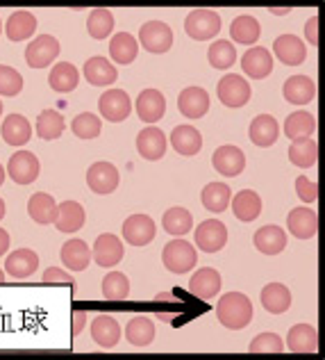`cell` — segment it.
<instances>
[{
	"label": "cell",
	"mask_w": 325,
	"mask_h": 360,
	"mask_svg": "<svg viewBox=\"0 0 325 360\" xmlns=\"http://www.w3.org/2000/svg\"><path fill=\"white\" fill-rule=\"evenodd\" d=\"M23 89V78L21 73L12 66L0 64V96H16Z\"/></svg>",
	"instance_id": "obj_50"
},
{
	"label": "cell",
	"mask_w": 325,
	"mask_h": 360,
	"mask_svg": "<svg viewBox=\"0 0 325 360\" xmlns=\"http://www.w3.org/2000/svg\"><path fill=\"white\" fill-rule=\"evenodd\" d=\"M262 306L273 315H282L291 306V292L282 283H269L262 290Z\"/></svg>",
	"instance_id": "obj_37"
},
{
	"label": "cell",
	"mask_w": 325,
	"mask_h": 360,
	"mask_svg": "<svg viewBox=\"0 0 325 360\" xmlns=\"http://www.w3.org/2000/svg\"><path fill=\"white\" fill-rule=\"evenodd\" d=\"M171 146H173L180 155H196L203 148V137L194 126H178L171 132Z\"/></svg>",
	"instance_id": "obj_32"
},
{
	"label": "cell",
	"mask_w": 325,
	"mask_h": 360,
	"mask_svg": "<svg viewBox=\"0 0 325 360\" xmlns=\"http://www.w3.org/2000/svg\"><path fill=\"white\" fill-rule=\"evenodd\" d=\"M178 110L187 119H200L209 112V94L203 87H189L178 96Z\"/></svg>",
	"instance_id": "obj_20"
},
{
	"label": "cell",
	"mask_w": 325,
	"mask_h": 360,
	"mask_svg": "<svg viewBox=\"0 0 325 360\" xmlns=\"http://www.w3.org/2000/svg\"><path fill=\"white\" fill-rule=\"evenodd\" d=\"M60 41L51 34H39L37 39L25 49V62L32 69H46L48 64L57 60L60 55Z\"/></svg>",
	"instance_id": "obj_6"
},
{
	"label": "cell",
	"mask_w": 325,
	"mask_h": 360,
	"mask_svg": "<svg viewBox=\"0 0 325 360\" xmlns=\"http://www.w3.org/2000/svg\"><path fill=\"white\" fill-rule=\"evenodd\" d=\"M273 51H275V58L286 66H298L307 60L305 44L296 34H280L278 39L273 41Z\"/></svg>",
	"instance_id": "obj_18"
},
{
	"label": "cell",
	"mask_w": 325,
	"mask_h": 360,
	"mask_svg": "<svg viewBox=\"0 0 325 360\" xmlns=\"http://www.w3.org/2000/svg\"><path fill=\"white\" fill-rule=\"evenodd\" d=\"M230 198L232 192L225 183H209L200 194V201L209 212H225L227 205H230Z\"/></svg>",
	"instance_id": "obj_42"
},
{
	"label": "cell",
	"mask_w": 325,
	"mask_h": 360,
	"mask_svg": "<svg viewBox=\"0 0 325 360\" xmlns=\"http://www.w3.org/2000/svg\"><path fill=\"white\" fill-rule=\"evenodd\" d=\"M80 82V71L75 69L71 62H60L48 75V84L51 89H55L57 94H69L78 87Z\"/></svg>",
	"instance_id": "obj_34"
},
{
	"label": "cell",
	"mask_w": 325,
	"mask_h": 360,
	"mask_svg": "<svg viewBox=\"0 0 325 360\" xmlns=\"http://www.w3.org/2000/svg\"><path fill=\"white\" fill-rule=\"evenodd\" d=\"M114 23H117V18L110 12V9H93V12L87 16V30L93 39H105V37H110L112 30H114Z\"/></svg>",
	"instance_id": "obj_45"
},
{
	"label": "cell",
	"mask_w": 325,
	"mask_h": 360,
	"mask_svg": "<svg viewBox=\"0 0 325 360\" xmlns=\"http://www.w3.org/2000/svg\"><path fill=\"white\" fill-rule=\"evenodd\" d=\"M84 324H87V315H84L82 310H78V312H73V335H80L82 333V328H84Z\"/></svg>",
	"instance_id": "obj_54"
},
{
	"label": "cell",
	"mask_w": 325,
	"mask_h": 360,
	"mask_svg": "<svg viewBox=\"0 0 325 360\" xmlns=\"http://www.w3.org/2000/svg\"><path fill=\"white\" fill-rule=\"evenodd\" d=\"M280 135V123L275 117L271 115H260L255 117L251 123V141L255 146H262V148H269L278 141Z\"/></svg>",
	"instance_id": "obj_26"
},
{
	"label": "cell",
	"mask_w": 325,
	"mask_h": 360,
	"mask_svg": "<svg viewBox=\"0 0 325 360\" xmlns=\"http://www.w3.org/2000/svg\"><path fill=\"white\" fill-rule=\"evenodd\" d=\"M0 117H3V103H0Z\"/></svg>",
	"instance_id": "obj_60"
},
{
	"label": "cell",
	"mask_w": 325,
	"mask_h": 360,
	"mask_svg": "<svg viewBox=\"0 0 325 360\" xmlns=\"http://www.w3.org/2000/svg\"><path fill=\"white\" fill-rule=\"evenodd\" d=\"M102 295L110 301H123L130 295V281L126 274L121 271H110L107 276L102 278Z\"/></svg>",
	"instance_id": "obj_47"
},
{
	"label": "cell",
	"mask_w": 325,
	"mask_h": 360,
	"mask_svg": "<svg viewBox=\"0 0 325 360\" xmlns=\"http://www.w3.org/2000/svg\"><path fill=\"white\" fill-rule=\"evenodd\" d=\"M126 338L132 347H148L155 340V324L148 317H135L126 326Z\"/></svg>",
	"instance_id": "obj_43"
},
{
	"label": "cell",
	"mask_w": 325,
	"mask_h": 360,
	"mask_svg": "<svg viewBox=\"0 0 325 360\" xmlns=\"http://www.w3.org/2000/svg\"><path fill=\"white\" fill-rule=\"evenodd\" d=\"M289 160L300 169H310L317 167L319 160V144L312 137H303V139H293L289 146Z\"/></svg>",
	"instance_id": "obj_36"
},
{
	"label": "cell",
	"mask_w": 325,
	"mask_h": 360,
	"mask_svg": "<svg viewBox=\"0 0 325 360\" xmlns=\"http://www.w3.org/2000/svg\"><path fill=\"white\" fill-rule=\"evenodd\" d=\"M286 226L293 238L298 240H312L319 233V214L312 207H293L286 217Z\"/></svg>",
	"instance_id": "obj_13"
},
{
	"label": "cell",
	"mask_w": 325,
	"mask_h": 360,
	"mask_svg": "<svg viewBox=\"0 0 325 360\" xmlns=\"http://www.w3.org/2000/svg\"><path fill=\"white\" fill-rule=\"evenodd\" d=\"M37 269H39V255L32 249H18L14 253H9L5 260V271L16 281L30 278Z\"/></svg>",
	"instance_id": "obj_15"
},
{
	"label": "cell",
	"mask_w": 325,
	"mask_h": 360,
	"mask_svg": "<svg viewBox=\"0 0 325 360\" xmlns=\"http://www.w3.org/2000/svg\"><path fill=\"white\" fill-rule=\"evenodd\" d=\"M0 135L9 146H23L32 137V126L23 115H9L0 126Z\"/></svg>",
	"instance_id": "obj_25"
},
{
	"label": "cell",
	"mask_w": 325,
	"mask_h": 360,
	"mask_svg": "<svg viewBox=\"0 0 325 360\" xmlns=\"http://www.w3.org/2000/svg\"><path fill=\"white\" fill-rule=\"evenodd\" d=\"M5 212H7V207H5V201H3V198H0V219H3V217H5Z\"/></svg>",
	"instance_id": "obj_57"
},
{
	"label": "cell",
	"mask_w": 325,
	"mask_h": 360,
	"mask_svg": "<svg viewBox=\"0 0 325 360\" xmlns=\"http://www.w3.org/2000/svg\"><path fill=\"white\" fill-rule=\"evenodd\" d=\"M98 110L107 121L121 123V121H126L130 117L132 101L123 89H107L98 101Z\"/></svg>",
	"instance_id": "obj_8"
},
{
	"label": "cell",
	"mask_w": 325,
	"mask_h": 360,
	"mask_svg": "<svg viewBox=\"0 0 325 360\" xmlns=\"http://www.w3.org/2000/svg\"><path fill=\"white\" fill-rule=\"evenodd\" d=\"M293 354H314L319 349V330L312 324H298L289 330L286 335V345Z\"/></svg>",
	"instance_id": "obj_21"
},
{
	"label": "cell",
	"mask_w": 325,
	"mask_h": 360,
	"mask_svg": "<svg viewBox=\"0 0 325 360\" xmlns=\"http://www.w3.org/2000/svg\"><path fill=\"white\" fill-rule=\"evenodd\" d=\"M166 135L155 126L143 128L137 135V150L146 160H161L166 153Z\"/></svg>",
	"instance_id": "obj_19"
},
{
	"label": "cell",
	"mask_w": 325,
	"mask_h": 360,
	"mask_svg": "<svg viewBox=\"0 0 325 360\" xmlns=\"http://www.w3.org/2000/svg\"><path fill=\"white\" fill-rule=\"evenodd\" d=\"M207 58H209V64H212L214 69L225 71V69H230V66L237 62V51H234L232 41L218 39V41H214L212 46H209Z\"/></svg>",
	"instance_id": "obj_46"
},
{
	"label": "cell",
	"mask_w": 325,
	"mask_h": 360,
	"mask_svg": "<svg viewBox=\"0 0 325 360\" xmlns=\"http://www.w3.org/2000/svg\"><path fill=\"white\" fill-rule=\"evenodd\" d=\"M5 183V169H3V165H0V185Z\"/></svg>",
	"instance_id": "obj_58"
},
{
	"label": "cell",
	"mask_w": 325,
	"mask_h": 360,
	"mask_svg": "<svg viewBox=\"0 0 325 360\" xmlns=\"http://www.w3.org/2000/svg\"><path fill=\"white\" fill-rule=\"evenodd\" d=\"M87 214H84V207L78 201H62L57 205V214H55V226L60 233H78Z\"/></svg>",
	"instance_id": "obj_22"
},
{
	"label": "cell",
	"mask_w": 325,
	"mask_h": 360,
	"mask_svg": "<svg viewBox=\"0 0 325 360\" xmlns=\"http://www.w3.org/2000/svg\"><path fill=\"white\" fill-rule=\"evenodd\" d=\"M230 34H232L234 41L251 46V44H255L262 37V25H260V21H257L255 16L241 14V16H237L234 21H232Z\"/></svg>",
	"instance_id": "obj_40"
},
{
	"label": "cell",
	"mask_w": 325,
	"mask_h": 360,
	"mask_svg": "<svg viewBox=\"0 0 325 360\" xmlns=\"http://www.w3.org/2000/svg\"><path fill=\"white\" fill-rule=\"evenodd\" d=\"M241 69L248 78L262 80L266 75H271V71H273V55L266 49H262V46L246 51L241 58Z\"/></svg>",
	"instance_id": "obj_23"
},
{
	"label": "cell",
	"mask_w": 325,
	"mask_h": 360,
	"mask_svg": "<svg viewBox=\"0 0 325 360\" xmlns=\"http://www.w3.org/2000/svg\"><path fill=\"white\" fill-rule=\"evenodd\" d=\"M9 249V233L5 229H0V255L7 253Z\"/></svg>",
	"instance_id": "obj_55"
},
{
	"label": "cell",
	"mask_w": 325,
	"mask_h": 360,
	"mask_svg": "<svg viewBox=\"0 0 325 360\" xmlns=\"http://www.w3.org/2000/svg\"><path fill=\"white\" fill-rule=\"evenodd\" d=\"M216 317L221 326L230 330H241L251 324L253 319V303L241 292H227L221 297L216 306Z\"/></svg>",
	"instance_id": "obj_1"
},
{
	"label": "cell",
	"mask_w": 325,
	"mask_h": 360,
	"mask_svg": "<svg viewBox=\"0 0 325 360\" xmlns=\"http://www.w3.org/2000/svg\"><path fill=\"white\" fill-rule=\"evenodd\" d=\"M305 37L312 46H319V16H312L305 25Z\"/></svg>",
	"instance_id": "obj_53"
},
{
	"label": "cell",
	"mask_w": 325,
	"mask_h": 360,
	"mask_svg": "<svg viewBox=\"0 0 325 360\" xmlns=\"http://www.w3.org/2000/svg\"><path fill=\"white\" fill-rule=\"evenodd\" d=\"M62 262L71 271H84L91 262V249L84 240H69L62 246Z\"/></svg>",
	"instance_id": "obj_31"
},
{
	"label": "cell",
	"mask_w": 325,
	"mask_h": 360,
	"mask_svg": "<svg viewBox=\"0 0 325 360\" xmlns=\"http://www.w3.org/2000/svg\"><path fill=\"white\" fill-rule=\"evenodd\" d=\"M289 12H291L289 7H286V9H275V7H273V9H271V14H289Z\"/></svg>",
	"instance_id": "obj_56"
},
{
	"label": "cell",
	"mask_w": 325,
	"mask_h": 360,
	"mask_svg": "<svg viewBox=\"0 0 325 360\" xmlns=\"http://www.w3.org/2000/svg\"><path fill=\"white\" fill-rule=\"evenodd\" d=\"M257 251L266 253V255H278L284 251L286 246V233L280 229V226H264L255 233L253 238Z\"/></svg>",
	"instance_id": "obj_33"
},
{
	"label": "cell",
	"mask_w": 325,
	"mask_h": 360,
	"mask_svg": "<svg viewBox=\"0 0 325 360\" xmlns=\"http://www.w3.org/2000/svg\"><path fill=\"white\" fill-rule=\"evenodd\" d=\"M314 132H317V117L305 110L293 112V115H289L284 121V135L291 141L303 139V137H312Z\"/></svg>",
	"instance_id": "obj_35"
},
{
	"label": "cell",
	"mask_w": 325,
	"mask_h": 360,
	"mask_svg": "<svg viewBox=\"0 0 325 360\" xmlns=\"http://www.w3.org/2000/svg\"><path fill=\"white\" fill-rule=\"evenodd\" d=\"M91 338H93V342L102 347V349H114L119 345V340H121V326H119V321L110 317V315H100V317H95L93 319V324H91Z\"/></svg>",
	"instance_id": "obj_28"
},
{
	"label": "cell",
	"mask_w": 325,
	"mask_h": 360,
	"mask_svg": "<svg viewBox=\"0 0 325 360\" xmlns=\"http://www.w3.org/2000/svg\"><path fill=\"white\" fill-rule=\"evenodd\" d=\"M135 110L143 123H157L166 112V98L157 89H143L135 103Z\"/></svg>",
	"instance_id": "obj_14"
},
{
	"label": "cell",
	"mask_w": 325,
	"mask_h": 360,
	"mask_svg": "<svg viewBox=\"0 0 325 360\" xmlns=\"http://www.w3.org/2000/svg\"><path fill=\"white\" fill-rule=\"evenodd\" d=\"M37 32V18L27 9H18L7 18L5 34L9 41H25Z\"/></svg>",
	"instance_id": "obj_29"
},
{
	"label": "cell",
	"mask_w": 325,
	"mask_h": 360,
	"mask_svg": "<svg viewBox=\"0 0 325 360\" xmlns=\"http://www.w3.org/2000/svg\"><path fill=\"white\" fill-rule=\"evenodd\" d=\"M41 172V165L37 160L34 153L30 150H18L12 158H9V165H7V174L12 176L14 183L18 185H30L39 178Z\"/></svg>",
	"instance_id": "obj_7"
},
{
	"label": "cell",
	"mask_w": 325,
	"mask_h": 360,
	"mask_svg": "<svg viewBox=\"0 0 325 360\" xmlns=\"http://www.w3.org/2000/svg\"><path fill=\"white\" fill-rule=\"evenodd\" d=\"M64 117L57 110H44L39 119H37V135L46 141H53L57 137H62L64 132Z\"/></svg>",
	"instance_id": "obj_44"
},
{
	"label": "cell",
	"mask_w": 325,
	"mask_h": 360,
	"mask_svg": "<svg viewBox=\"0 0 325 360\" xmlns=\"http://www.w3.org/2000/svg\"><path fill=\"white\" fill-rule=\"evenodd\" d=\"M161 226H164V231L168 235H173V238H183V235H187L194 229V217H191V212L185 210V207H171V210H166L164 217H161Z\"/></svg>",
	"instance_id": "obj_41"
},
{
	"label": "cell",
	"mask_w": 325,
	"mask_h": 360,
	"mask_svg": "<svg viewBox=\"0 0 325 360\" xmlns=\"http://www.w3.org/2000/svg\"><path fill=\"white\" fill-rule=\"evenodd\" d=\"M232 201V212L239 221H255L257 217H260L262 212V198L257 192H253V189H241L234 198H230Z\"/></svg>",
	"instance_id": "obj_30"
},
{
	"label": "cell",
	"mask_w": 325,
	"mask_h": 360,
	"mask_svg": "<svg viewBox=\"0 0 325 360\" xmlns=\"http://www.w3.org/2000/svg\"><path fill=\"white\" fill-rule=\"evenodd\" d=\"M248 352L251 354H282L284 342H282V338L275 333H260L257 338H253L251 345H248Z\"/></svg>",
	"instance_id": "obj_49"
},
{
	"label": "cell",
	"mask_w": 325,
	"mask_h": 360,
	"mask_svg": "<svg viewBox=\"0 0 325 360\" xmlns=\"http://www.w3.org/2000/svg\"><path fill=\"white\" fill-rule=\"evenodd\" d=\"M139 41L148 53L161 55V53L171 51V46H173V30L161 21H148L141 25Z\"/></svg>",
	"instance_id": "obj_5"
},
{
	"label": "cell",
	"mask_w": 325,
	"mask_h": 360,
	"mask_svg": "<svg viewBox=\"0 0 325 360\" xmlns=\"http://www.w3.org/2000/svg\"><path fill=\"white\" fill-rule=\"evenodd\" d=\"M27 212L30 217L37 221V224H53L55 221V214H57V203L51 194L46 192H37L30 196V201H27Z\"/></svg>",
	"instance_id": "obj_38"
},
{
	"label": "cell",
	"mask_w": 325,
	"mask_h": 360,
	"mask_svg": "<svg viewBox=\"0 0 325 360\" xmlns=\"http://www.w3.org/2000/svg\"><path fill=\"white\" fill-rule=\"evenodd\" d=\"M71 130H73V135L80 137V139H95L100 135L102 123L98 117L91 115V112H82V115H78L73 119Z\"/></svg>",
	"instance_id": "obj_48"
},
{
	"label": "cell",
	"mask_w": 325,
	"mask_h": 360,
	"mask_svg": "<svg viewBox=\"0 0 325 360\" xmlns=\"http://www.w3.org/2000/svg\"><path fill=\"white\" fill-rule=\"evenodd\" d=\"M221 16H218L214 9H194L187 21H185V30L191 39L196 41H207V39H214V37L221 32Z\"/></svg>",
	"instance_id": "obj_3"
},
{
	"label": "cell",
	"mask_w": 325,
	"mask_h": 360,
	"mask_svg": "<svg viewBox=\"0 0 325 360\" xmlns=\"http://www.w3.org/2000/svg\"><path fill=\"white\" fill-rule=\"evenodd\" d=\"M221 288H223L221 274H218L216 269H212V267H203L200 271H196L194 276H191V281H189L191 295L203 299V301L214 299L218 292H221Z\"/></svg>",
	"instance_id": "obj_16"
},
{
	"label": "cell",
	"mask_w": 325,
	"mask_h": 360,
	"mask_svg": "<svg viewBox=\"0 0 325 360\" xmlns=\"http://www.w3.org/2000/svg\"><path fill=\"white\" fill-rule=\"evenodd\" d=\"M41 281L46 283V285H53V283H62V285H75V278L71 276V274H66V271L57 269V267L46 269Z\"/></svg>",
	"instance_id": "obj_52"
},
{
	"label": "cell",
	"mask_w": 325,
	"mask_h": 360,
	"mask_svg": "<svg viewBox=\"0 0 325 360\" xmlns=\"http://www.w3.org/2000/svg\"><path fill=\"white\" fill-rule=\"evenodd\" d=\"M161 262L164 267L173 274H185L191 271L198 262V253L194 249V244H189L187 240L175 238L173 242H168L161 251Z\"/></svg>",
	"instance_id": "obj_2"
},
{
	"label": "cell",
	"mask_w": 325,
	"mask_h": 360,
	"mask_svg": "<svg viewBox=\"0 0 325 360\" xmlns=\"http://www.w3.org/2000/svg\"><path fill=\"white\" fill-rule=\"evenodd\" d=\"M0 32H3V23H0Z\"/></svg>",
	"instance_id": "obj_61"
},
{
	"label": "cell",
	"mask_w": 325,
	"mask_h": 360,
	"mask_svg": "<svg viewBox=\"0 0 325 360\" xmlns=\"http://www.w3.org/2000/svg\"><path fill=\"white\" fill-rule=\"evenodd\" d=\"M93 260L100 267H114L123 260V244L117 235L102 233L98 235V240L93 242Z\"/></svg>",
	"instance_id": "obj_17"
},
{
	"label": "cell",
	"mask_w": 325,
	"mask_h": 360,
	"mask_svg": "<svg viewBox=\"0 0 325 360\" xmlns=\"http://www.w3.org/2000/svg\"><path fill=\"white\" fill-rule=\"evenodd\" d=\"M296 194H298L300 201L305 203H317L319 201V185L310 178H296Z\"/></svg>",
	"instance_id": "obj_51"
},
{
	"label": "cell",
	"mask_w": 325,
	"mask_h": 360,
	"mask_svg": "<svg viewBox=\"0 0 325 360\" xmlns=\"http://www.w3.org/2000/svg\"><path fill=\"white\" fill-rule=\"evenodd\" d=\"M0 283H5V271L0 269Z\"/></svg>",
	"instance_id": "obj_59"
},
{
	"label": "cell",
	"mask_w": 325,
	"mask_h": 360,
	"mask_svg": "<svg viewBox=\"0 0 325 360\" xmlns=\"http://www.w3.org/2000/svg\"><path fill=\"white\" fill-rule=\"evenodd\" d=\"M137 53H139V41L132 34L121 32V34H114L112 37L110 55H112V60L117 62V64H130V62H135L137 60Z\"/></svg>",
	"instance_id": "obj_39"
},
{
	"label": "cell",
	"mask_w": 325,
	"mask_h": 360,
	"mask_svg": "<svg viewBox=\"0 0 325 360\" xmlns=\"http://www.w3.org/2000/svg\"><path fill=\"white\" fill-rule=\"evenodd\" d=\"M216 94H218V101H221L225 108L237 110V108H244L246 103L251 101V84H248L241 75L227 73L218 80Z\"/></svg>",
	"instance_id": "obj_4"
},
{
	"label": "cell",
	"mask_w": 325,
	"mask_h": 360,
	"mask_svg": "<svg viewBox=\"0 0 325 360\" xmlns=\"http://www.w3.org/2000/svg\"><path fill=\"white\" fill-rule=\"evenodd\" d=\"M157 226L148 214H132L123 221V238L132 246H146L155 240Z\"/></svg>",
	"instance_id": "obj_10"
},
{
	"label": "cell",
	"mask_w": 325,
	"mask_h": 360,
	"mask_svg": "<svg viewBox=\"0 0 325 360\" xmlns=\"http://www.w3.org/2000/svg\"><path fill=\"white\" fill-rule=\"evenodd\" d=\"M196 246L203 249V253H216L227 244V229L223 221L207 219L196 229Z\"/></svg>",
	"instance_id": "obj_9"
},
{
	"label": "cell",
	"mask_w": 325,
	"mask_h": 360,
	"mask_svg": "<svg viewBox=\"0 0 325 360\" xmlns=\"http://www.w3.org/2000/svg\"><path fill=\"white\" fill-rule=\"evenodd\" d=\"M284 98L291 103V105H307L314 98H317V82L307 75H291L289 80L284 82Z\"/></svg>",
	"instance_id": "obj_24"
},
{
	"label": "cell",
	"mask_w": 325,
	"mask_h": 360,
	"mask_svg": "<svg viewBox=\"0 0 325 360\" xmlns=\"http://www.w3.org/2000/svg\"><path fill=\"white\" fill-rule=\"evenodd\" d=\"M212 165H214V169L221 176L234 178V176H239L246 169V155H244V150L239 148V146L225 144V146L214 150Z\"/></svg>",
	"instance_id": "obj_12"
},
{
	"label": "cell",
	"mask_w": 325,
	"mask_h": 360,
	"mask_svg": "<svg viewBox=\"0 0 325 360\" xmlns=\"http://www.w3.org/2000/svg\"><path fill=\"white\" fill-rule=\"evenodd\" d=\"M119 169L112 162H93L87 172V185L95 194H112L119 187Z\"/></svg>",
	"instance_id": "obj_11"
},
{
	"label": "cell",
	"mask_w": 325,
	"mask_h": 360,
	"mask_svg": "<svg viewBox=\"0 0 325 360\" xmlns=\"http://www.w3.org/2000/svg\"><path fill=\"white\" fill-rule=\"evenodd\" d=\"M84 78H87L89 84L93 87H110V84L117 82L119 71L114 69L112 62L107 58H91L84 64Z\"/></svg>",
	"instance_id": "obj_27"
}]
</instances>
